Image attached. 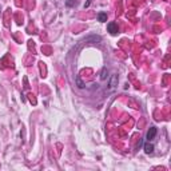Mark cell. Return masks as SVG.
Wrapping results in <instances>:
<instances>
[{
  "label": "cell",
  "mask_w": 171,
  "mask_h": 171,
  "mask_svg": "<svg viewBox=\"0 0 171 171\" xmlns=\"http://www.w3.org/2000/svg\"><path fill=\"white\" fill-rule=\"evenodd\" d=\"M107 31L111 33V35H116V33L119 32V27H118V24H116L115 22H111V23L107 24Z\"/></svg>",
  "instance_id": "6da1fadb"
},
{
  "label": "cell",
  "mask_w": 171,
  "mask_h": 171,
  "mask_svg": "<svg viewBox=\"0 0 171 171\" xmlns=\"http://www.w3.org/2000/svg\"><path fill=\"white\" fill-rule=\"evenodd\" d=\"M155 135H156V128L155 127H151V128L149 130V132H147V140H152L154 138H155Z\"/></svg>",
  "instance_id": "7a4b0ae2"
},
{
  "label": "cell",
  "mask_w": 171,
  "mask_h": 171,
  "mask_svg": "<svg viewBox=\"0 0 171 171\" xmlns=\"http://www.w3.org/2000/svg\"><path fill=\"white\" fill-rule=\"evenodd\" d=\"M145 152L146 154H152L154 152V145L150 142H147L145 145Z\"/></svg>",
  "instance_id": "3957f363"
},
{
  "label": "cell",
  "mask_w": 171,
  "mask_h": 171,
  "mask_svg": "<svg viewBox=\"0 0 171 171\" xmlns=\"http://www.w3.org/2000/svg\"><path fill=\"white\" fill-rule=\"evenodd\" d=\"M98 20H99V22H107V13L100 12L98 15Z\"/></svg>",
  "instance_id": "277c9868"
},
{
  "label": "cell",
  "mask_w": 171,
  "mask_h": 171,
  "mask_svg": "<svg viewBox=\"0 0 171 171\" xmlns=\"http://www.w3.org/2000/svg\"><path fill=\"white\" fill-rule=\"evenodd\" d=\"M106 74H107V68L104 67V68L102 70V74H100V79H102V80H104V79L107 78V75H106Z\"/></svg>",
  "instance_id": "5b68a950"
},
{
  "label": "cell",
  "mask_w": 171,
  "mask_h": 171,
  "mask_svg": "<svg viewBox=\"0 0 171 171\" xmlns=\"http://www.w3.org/2000/svg\"><path fill=\"white\" fill-rule=\"evenodd\" d=\"M76 84H78V87H79V88H84V83H83L82 82V80H80L79 78H76Z\"/></svg>",
  "instance_id": "8992f818"
},
{
  "label": "cell",
  "mask_w": 171,
  "mask_h": 171,
  "mask_svg": "<svg viewBox=\"0 0 171 171\" xmlns=\"http://www.w3.org/2000/svg\"><path fill=\"white\" fill-rule=\"evenodd\" d=\"M118 82V76L116 75H112V79H111V87L114 88V87H115V83Z\"/></svg>",
  "instance_id": "52a82bcc"
},
{
  "label": "cell",
  "mask_w": 171,
  "mask_h": 171,
  "mask_svg": "<svg viewBox=\"0 0 171 171\" xmlns=\"http://www.w3.org/2000/svg\"><path fill=\"white\" fill-rule=\"evenodd\" d=\"M72 4H76V2H67V5H72Z\"/></svg>",
  "instance_id": "ba28073f"
}]
</instances>
